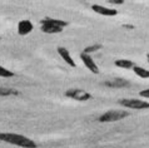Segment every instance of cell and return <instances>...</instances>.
<instances>
[{
	"label": "cell",
	"mask_w": 149,
	"mask_h": 148,
	"mask_svg": "<svg viewBox=\"0 0 149 148\" xmlns=\"http://www.w3.org/2000/svg\"><path fill=\"white\" fill-rule=\"evenodd\" d=\"M92 9L95 11V13L100 14V15H104V16H114L118 14V11L115 9H111V8H107V6H102V5H97L94 4L92 6Z\"/></svg>",
	"instance_id": "8"
},
{
	"label": "cell",
	"mask_w": 149,
	"mask_h": 148,
	"mask_svg": "<svg viewBox=\"0 0 149 148\" xmlns=\"http://www.w3.org/2000/svg\"><path fill=\"white\" fill-rule=\"evenodd\" d=\"M0 77H3V78H11V77H14V73L9 71V69H6V68H4L0 65Z\"/></svg>",
	"instance_id": "14"
},
{
	"label": "cell",
	"mask_w": 149,
	"mask_h": 148,
	"mask_svg": "<svg viewBox=\"0 0 149 148\" xmlns=\"http://www.w3.org/2000/svg\"><path fill=\"white\" fill-rule=\"evenodd\" d=\"M68 23L64 20H58L53 18H45L41 20V30L47 34H56L61 33L64 27H67Z\"/></svg>",
	"instance_id": "2"
},
{
	"label": "cell",
	"mask_w": 149,
	"mask_h": 148,
	"mask_svg": "<svg viewBox=\"0 0 149 148\" xmlns=\"http://www.w3.org/2000/svg\"><path fill=\"white\" fill-rule=\"evenodd\" d=\"M114 64L117 65L118 68H123V69H133L134 67V63L132 60H128V59H119V60H115Z\"/></svg>",
	"instance_id": "11"
},
{
	"label": "cell",
	"mask_w": 149,
	"mask_h": 148,
	"mask_svg": "<svg viewBox=\"0 0 149 148\" xmlns=\"http://www.w3.org/2000/svg\"><path fill=\"white\" fill-rule=\"evenodd\" d=\"M140 97H146V98H149V89H146V90H142L139 93Z\"/></svg>",
	"instance_id": "16"
},
{
	"label": "cell",
	"mask_w": 149,
	"mask_h": 148,
	"mask_svg": "<svg viewBox=\"0 0 149 148\" xmlns=\"http://www.w3.org/2000/svg\"><path fill=\"white\" fill-rule=\"evenodd\" d=\"M147 59H148V63H149V53L147 54Z\"/></svg>",
	"instance_id": "18"
},
{
	"label": "cell",
	"mask_w": 149,
	"mask_h": 148,
	"mask_svg": "<svg viewBox=\"0 0 149 148\" xmlns=\"http://www.w3.org/2000/svg\"><path fill=\"white\" fill-rule=\"evenodd\" d=\"M65 96L68 98H72V99H75L78 102H85V101H89L92 96L90 93L85 92L83 89H78V88H73V89H69L65 92Z\"/></svg>",
	"instance_id": "4"
},
{
	"label": "cell",
	"mask_w": 149,
	"mask_h": 148,
	"mask_svg": "<svg viewBox=\"0 0 149 148\" xmlns=\"http://www.w3.org/2000/svg\"><path fill=\"white\" fill-rule=\"evenodd\" d=\"M58 53H59V55L63 58V60L65 61L67 64H69L72 68H75L77 67V64H75V61L73 60V58L70 57V53L68 52V49L67 48H64V47H58Z\"/></svg>",
	"instance_id": "10"
},
{
	"label": "cell",
	"mask_w": 149,
	"mask_h": 148,
	"mask_svg": "<svg viewBox=\"0 0 149 148\" xmlns=\"http://www.w3.org/2000/svg\"><path fill=\"white\" fill-rule=\"evenodd\" d=\"M19 92L13 88H6V87H0V97H8V96H18Z\"/></svg>",
	"instance_id": "12"
},
{
	"label": "cell",
	"mask_w": 149,
	"mask_h": 148,
	"mask_svg": "<svg viewBox=\"0 0 149 148\" xmlns=\"http://www.w3.org/2000/svg\"><path fill=\"white\" fill-rule=\"evenodd\" d=\"M125 117H128V112H125V110H109V112L100 116L99 122H102V123L115 122V121H120V119Z\"/></svg>",
	"instance_id": "3"
},
{
	"label": "cell",
	"mask_w": 149,
	"mask_h": 148,
	"mask_svg": "<svg viewBox=\"0 0 149 148\" xmlns=\"http://www.w3.org/2000/svg\"><path fill=\"white\" fill-rule=\"evenodd\" d=\"M133 71H134V73L136 74V75L140 77V78H144V79L149 78V71H147V69H144L142 67H136V65H134Z\"/></svg>",
	"instance_id": "13"
},
{
	"label": "cell",
	"mask_w": 149,
	"mask_h": 148,
	"mask_svg": "<svg viewBox=\"0 0 149 148\" xmlns=\"http://www.w3.org/2000/svg\"><path fill=\"white\" fill-rule=\"evenodd\" d=\"M34 29V25H33L31 22H29V20H22V22H19L18 24V33L19 35H28L30 31H33Z\"/></svg>",
	"instance_id": "7"
},
{
	"label": "cell",
	"mask_w": 149,
	"mask_h": 148,
	"mask_svg": "<svg viewBox=\"0 0 149 148\" xmlns=\"http://www.w3.org/2000/svg\"><path fill=\"white\" fill-rule=\"evenodd\" d=\"M0 141H4L10 145L22 147V148H36V143L30 138L16 133H0Z\"/></svg>",
	"instance_id": "1"
},
{
	"label": "cell",
	"mask_w": 149,
	"mask_h": 148,
	"mask_svg": "<svg viewBox=\"0 0 149 148\" xmlns=\"http://www.w3.org/2000/svg\"><path fill=\"white\" fill-rule=\"evenodd\" d=\"M104 85L110 88H125L129 85V82L125 79H122V78H113L110 80L104 82Z\"/></svg>",
	"instance_id": "9"
},
{
	"label": "cell",
	"mask_w": 149,
	"mask_h": 148,
	"mask_svg": "<svg viewBox=\"0 0 149 148\" xmlns=\"http://www.w3.org/2000/svg\"><path fill=\"white\" fill-rule=\"evenodd\" d=\"M80 59L83 60V63H84V65H85V67L88 68L92 73H94V74H98V73H99V68H98V65L95 64L94 59H93L89 54H85V53H80Z\"/></svg>",
	"instance_id": "6"
},
{
	"label": "cell",
	"mask_w": 149,
	"mask_h": 148,
	"mask_svg": "<svg viewBox=\"0 0 149 148\" xmlns=\"http://www.w3.org/2000/svg\"><path fill=\"white\" fill-rule=\"evenodd\" d=\"M110 4H117V5H122L124 3V0H109Z\"/></svg>",
	"instance_id": "17"
},
{
	"label": "cell",
	"mask_w": 149,
	"mask_h": 148,
	"mask_svg": "<svg viewBox=\"0 0 149 148\" xmlns=\"http://www.w3.org/2000/svg\"><path fill=\"white\" fill-rule=\"evenodd\" d=\"M119 103L132 109H148L149 108V102L140 101V99H122V101H119Z\"/></svg>",
	"instance_id": "5"
},
{
	"label": "cell",
	"mask_w": 149,
	"mask_h": 148,
	"mask_svg": "<svg viewBox=\"0 0 149 148\" xmlns=\"http://www.w3.org/2000/svg\"><path fill=\"white\" fill-rule=\"evenodd\" d=\"M100 48H102V45H100V44H94V45H90V47H86V48H85V50L83 52V53H85V54H89V55H90V53L97 52V50H99Z\"/></svg>",
	"instance_id": "15"
}]
</instances>
